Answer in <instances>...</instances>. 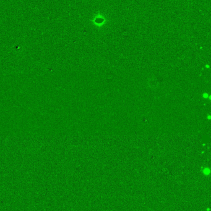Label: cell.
<instances>
[{
    "instance_id": "cell-1",
    "label": "cell",
    "mask_w": 211,
    "mask_h": 211,
    "mask_svg": "<svg viewBox=\"0 0 211 211\" xmlns=\"http://www.w3.org/2000/svg\"><path fill=\"white\" fill-rule=\"evenodd\" d=\"M94 24H96V25H102V24H105V19L104 18L103 16H99L97 17L95 19H94Z\"/></svg>"
}]
</instances>
